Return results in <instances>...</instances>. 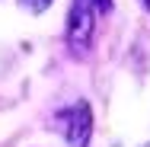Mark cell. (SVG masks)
<instances>
[{"label": "cell", "mask_w": 150, "mask_h": 147, "mask_svg": "<svg viewBox=\"0 0 150 147\" xmlns=\"http://www.w3.org/2000/svg\"><path fill=\"white\" fill-rule=\"evenodd\" d=\"M109 10H112V0H74L70 19H67V45L74 48V55H86L90 51L96 19L102 13H109Z\"/></svg>", "instance_id": "obj_1"}, {"label": "cell", "mask_w": 150, "mask_h": 147, "mask_svg": "<svg viewBox=\"0 0 150 147\" xmlns=\"http://www.w3.org/2000/svg\"><path fill=\"white\" fill-rule=\"evenodd\" d=\"M58 118L64 121L61 128H64L70 147H86V141H90V128H93L90 106H86V102H77V106H70L67 112H61Z\"/></svg>", "instance_id": "obj_2"}, {"label": "cell", "mask_w": 150, "mask_h": 147, "mask_svg": "<svg viewBox=\"0 0 150 147\" xmlns=\"http://www.w3.org/2000/svg\"><path fill=\"white\" fill-rule=\"evenodd\" d=\"M26 10H32V13H45L48 6H51V0H19Z\"/></svg>", "instance_id": "obj_3"}, {"label": "cell", "mask_w": 150, "mask_h": 147, "mask_svg": "<svg viewBox=\"0 0 150 147\" xmlns=\"http://www.w3.org/2000/svg\"><path fill=\"white\" fill-rule=\"evenodd\" d=\"M144 3H147V6H150V0H144Z\"/></svg>", "instance_id": "obj_4"}]
</instances>
